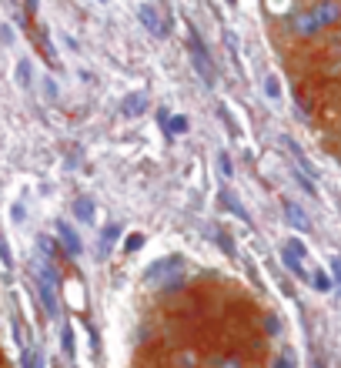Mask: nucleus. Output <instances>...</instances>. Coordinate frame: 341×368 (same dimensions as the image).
<instances>
[{"mask_svg":"<svg viewBox=\"0 0 341 368\" xmlns=\"http://www.w3.org/2000/svg\"><path fill=\"white\" fill-rule=\"evenodd\" d=\"M181 275H184V258H181V255H164V258H157L154 264H147L144 285H164V288H168V278H174V285H181ZM174 285H170V288H174Z\"/></svg>","mask_w":341,"mask_h":368,"instance_id":"nucleus-1","label":"nucleus"},{"mask_svg":"<svg viewBox=\"0 0 341 368\" xmlns=\"http://www.w3.org/2000/svg\"><path fill=\"white\" fill-rule=\"evenodd\" d=\"M187 44H191V64L198 67L201 80L208 84V87H215V84H217V71H215V61H211V50H208V44L201 41L198 27H187Z\"/></svg>","mask_w":341,"mask_h":368,"instance_id":"nucleus-2","label":"nucleus"},{"mask_svg":"<svg viewBox=\"0 0 341 368\" xmlns=\"http://www.w3.org/2000/svg\"><path fill=\"white\" fill-rule=\"evenodd\" d=\"M288 27H291V34H295V37H301V41H314L318 34L325 31V27H321V20L311 14V7H305V10H295Z\"/></svg>","mask_w":341,"mask_h":368,"instance_id":"nucleus-3","label":"nucleus"},{"mask_svg":"<svg viewBox=\"0 0 341 368\" xmlns=\"http://www.w3.org/2000/svg\"><path fill=\"white\" fill-rule=\"evenodd\" d=\"M138 17H140V24L147 27V34H154V37H168V20H164V14L157 10L154 3H140Z\"/></svg>","mask_w":341,"mask_h":368,"instance_id":"nucleus-4","label":"nucleus"},{"mask_svg":"<svg viewBox=\"0 0 341 368\" xmlns=\"http://www.w3.org/2000/svg\"><path fill=\"white\" fill-rule=\"evenodd\" d=\"M311 14L321 20V27H335L341 20V3L338 0H318V3H311Z\"/></svg>","mask_w":341,"mask_h":368,"instance_id":"nucleus-5","label":"nucleus"},{"mask_svg":"<svg viewBox=\"0 0 341 368\" xmlns=\"http://www.w3.org/2000/svg\"><path fill=\"white\" fill-rule=\"evenodd\" d=\"M37 295H41V305H44L47 318H57V315H61V308H57V285L37 278Z\"/></svg>","mask_w":341,"mask_h":368,"instance_id":"nucleus-6","label":"nucleus"},{"mask_svg":"<svg viewBox=\"0 0 341 368\" xmlns=\"http://www.w3.org/2000/svg\"><path fill=\"white\" fill-rule=\"evenodd\" d=\"M57 238H61L64 251L71 255V258H80V251H84V245H80V234L67 221H57Z\"/></svg>","mask_w":341,"mask_h":368,"instance_id":"nucleus-7","label":"nucleus"},{"mask_svg":"<svg viewBox=\"0 0 341 368\" xmlns=\"http://www.w3.org/2000/svg\"><path fill=\"white\" fill-rule=\"evenodd\" d=\"M284 218H288V225L295 231H311V218L305 215V208L301 204H295V201L284 198Z\"/></svg>","mask_w":341,"mask_h":368,"instance_id":"nucleus-8","label":"nucleus"},{"mask_svg":"<svg viewBox=\"0 0 341 368\" xmlns=\"http://www.w3.org/2000/svg\"><path fill=\"white\" fill-rule=\"evenodd\" d=\"M144 108H147V97L140 91L127 94L124 101H121V114H124V118H138V114H144Z\"/></svg>","mask_w":341,"mask_h":368,"instance_id":"nucleus-9","label":"nucleus"},{"mask_svg":"<svg viewBox=\"0 0 341 368\" xmlns=\"http://www.w3.org/2000/svg\"><path fill=\"white\" fill-rule=\"evenodd\" d=\"M281 264H284L295 278H308V271H305V258H298L295 251H288V248H281Z\"/></svg>","mask_w":341,"mask_h":368,"instance_id":"nucleus-10","label":"nucleus"},{"mask_svg":"<svg viewBox=\"0 0 341 368\" xmlns=\"http://www.w3.org/2000/svg\"><path fill=\"white\" fill-rule=\"evenodd\" d=\"M74 218H78V221H94V201L74 198Z\"/></svg>","mask_w":341,"mask_h":368,"instance_id":"nucleus-11","label":"nucleus"},{"mask_svg":"<svg viewBox=\"0 0 341 368\" xmlns=\"http://www.w3.org/2000/svg\"><path fill=\"white\" fill-rule=\"evenodd\" d=\"M117 238H121V228H117V225H108V228H104V241H101V248H97V251H101V258H108L110 245H114Z\"/></svg>","mask_w":341,"mask_h":368,"instance_id":"nucleus-12","label":"nucleus"},{"mask_svg":"<svg viewBox=\"0 0 341 368\" xmlns=\"http://www.w3.org/2000/svg\"><path fill=\"white\" fill-rule=\"evenodd\" d=\"M17 84H20L24 91H31V84H34V67H31V61H20V64H17Z\"/></svg>","mask_w":341,"mask_h":368,"instance_id":"nucleus-13","label":"nucleus"},{"mask_svg":"<svg viewBox=\"0 0 341 368\" xmlns=\"http://www.w3.org/2000/svg\"><path fill=\"white\" fill-rule=\"evenodd\" d=\"M164 127H168L170 138H177V134H187V127H191V124H187L184 114H174V118H168V124H164Z\"/></svg>","mask_w":341,"mask_h":368,"instance_id":"nucleus-14","label":"nucleus"},{"mask_svg":"<svg viewBox=\"0 0 341 368\" xmlns=\"http://www.w3.org/2000/svg\"><path fill=\"white\" fill-rule=\"evenodd\" d=\"M20 365L24 368H44V355L37 352V348H27V352H20Z\"/></svg>","mask_w":341,"mask_h":368,"instance_id":"nucleus-15","label":"nucleus"},{"mask_svg":"<svg viewBox=\"0 0 341 368\" xmlns=\"http://www.w3.org/2000/svg\"><path fill=\"white\" fill-rule=\"evenodd\" d=\"M37 248H41V255H44L47 261H54V258H57V241H54V238L41 234V238H37Z\"/></svg>","mask_w":341,"mask_h":368,"instance_id":"nucleus-16","label":"nucleus"},{"mask_svg":"<svg viewBox=\"0 0 341 368\" xmlns=\"http://www.w3.org/2000/svg\"><path fill=\"white\" fill-rule=\"evenodd\" d=\"M61 345H64V355H67V358H74V352H78V341H74V328H71V325L61 332Z\"/></svg>","mask_w":341,"mask_h":368,"instance_id":"nucleus-17","label":"nucleus"},{"mask_svg":"<svg viewBox=\"0 0 341 368\" xmlns=\"http://www.w3.org/2000/svg\"><path fill=\"white\" fill-rule=\"evenodd\" d=\"M0 271H7V275L14 271V255H10V245L3 238H0Z\"/></svg>","mask_w":341,"mask_h":368,"instance_id":"nucleus-18","label":"nucleus"},{"mask_svg":"<svg viewBox=\"0 0 341 368\" xmlns=\"http://www.w3.org/2000/svg\"><path fill=\"white\" fill-rule=\"evenodd\" d=\"M144 241H147V238H144L140 231H131V234L124 238V251H140V248H144Z\"/></svg>","mask_w":341,"mask_h":368,"instance_id":"nucleus-19","label":"nucleus"},{"mask_svg":"<svg viewBox=\"0 0 341 368\" xmlns=\"http://www.w3.org/2000/svg\"><path fill=\"white\" fill-rule=\"evenodd\" d=\"M221 198H224V204H228V208H231V211H234L238 218H241V221H248V211H245V204H241V201H238V198H231L228 191H224Z\"/></svg>","mask_w":341,"mask_h":368,"instance_id":"nucleus-20","label":"nucleus"},{"mask_svg":"<svg viewBox=\"0 0 341 368\" xmlns=\"http://www.w3.org/2000/svg\"><path fill=\"white\" fill-rule=\"evenodd\" d=\"M211 368H245V362H241V358H234V355H221V358L211 362Z\"/></svg>","mask_w":341,"mask_h":368,"instance_id":"nucleus-21","label":"nucleus"},{"mask_svg":"<svg viewBox=\"0 0 341 368\" xmlns=\"http://www.w3.org/2000/svg\"><path fill=\"white\" fill-rule=\"evenodd\" d=\"M308 281L314 285V288H318V292H331V278H328L325 271H314V275H311Z\"/></svg>","mask_w":341,"mask_h":368,"instance_id":"nucleus-22","label":"nucleus"},{"mask_svg":"<svg viewBox=\"0 0 341 368\" xmlns=\"http://www.w3.org/2000/svg\"><path fill=\"white\" fill-rule=\"evenodd\" d=\"M217 168H221V174H224V178H231V174H234L231 154H228V151H221V154H217Z\"/></svg>","mask_w":341,"mask_h":368,"instance_id":"nucleus-23","label":"nucleus"},{"mask_svg":"<svg viewBox=\"0 0 341 368\" xmlns=\"http://www.w3.org/2000/svg\"><path fill=\"white\" fill-rule=\"evenodd\" d=\"M284 248H288V251H295L298 258H305V245H301V238H295V234L288 238V245H284Z\"/></svg>","mask_w":341,"mask_h":368,"instance_id":"nucleus-24","label":"nucleus"},{"mask_svg":"<svg viewBox=\"0 0 341 368\" xmlns=\"http://www.w3.org/2000/svg\"><path fill=\"white\" fill-rule=\"evenodd\" d=\"M264 91H268V97H281V91H278V77H268V80H264Z\"/></svg>","mask_w":341,"mask_h":368,"instance_id":"nucleus-25","label":"nucleus"},{"mask_svg":"<svg viewBox=\"0 0 341 368\" xmlns=\"http://www.w3.org/2000/svg\"><path fill=\"white\" fill-rule=\"evenodd\" d=\"M24 204H14V208H10V221H14V225H24Z\"/></svg>","mask_w":341,"mask_h":368,"instance_id":"nucleus-26","label":"nucleus"},{"mask_svg":"<svg viewBox=\"0 0 341 368\" xmlns=\"http://www.w3.org/2000/svg\"><path fill=\"white\" fill-rule=\"evenodd\" d=\"M44 94L50 97V101H57V84H54L50 77H44Z\"/></svg>","mask_w":341,"mask_h":368,"instance_id":"nucleus-27","label":"nucleus"},{"mask_svg":"<svg viewBox=\"0 0 341 368\" xmlns=\"http://www.w3.org/2000/svg\"><path fill=\"white\" fill-rule=\"evenodd\" d=\"M331 271H335V281H338V288H341V255L331 258Z\"/></svg>","mask_w":341,"mask_h":368,"instance_id":"nucleus-28","label":"nucleus"},{"mask_svg":"<svg viewBox=\"0 0 341 368\" xmlns=\"http://www.w3.org/2000/svg\"><path fill=\"white\" fill-rule=\"evenodd\" d=\"M275 368H291V358H288V355H281V358H275Z\"/></svg>","mask_w":341,"mask_h":368,"instance_id":"nucleus-29","label":"nucleus"},{"mask_svg":"<svg viewBox=\"0 0 341 368\" xmlns=\"http://www.w3.org/2000/svg\"><path fill=\"white\" fill-rule=\"evenodd\" d=\"M311 368H325V362H321L318 355H314V358H311Z\"/></svg>","mask_w":341,"mask_h":368,"instance_id":"nucleus-30","label":"nucleus"}]
</instances>
